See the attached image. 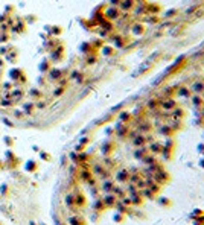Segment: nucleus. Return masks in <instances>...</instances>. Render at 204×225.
<instances>
[{
    "instance_id": "f257e3e1",
    "label": "nucleus",
    "mask_w": 204,
    "mask_h": 225,
    "mask_svg": "<svg viewBox=\"0 0 204 225\" xmlns=\"http://www.w3.org/2000/svg\"><path fill=\"white\" fill-rule=\"evenodd\" d=\"M203 84H195V90H203Z\"/></svg>"
},
{
    "instance_id": "f03ea898",
    "label": "nucleus",
    "mask_w": 204,
    "mask_h": 225,
    "mask_svg": "<svg viewBox=\"0 0 204 225\" xmlns=\"http://www.w3.org/2000/svg\"><path fill=\"white\" fill-rule=\"evenodd\" d=\"M160 148H158V145H152V151H158Z\"/></svg>"
}]
</instances>
